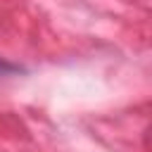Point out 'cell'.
<instances>
[{"instance_id": "1", "label": "cell", "mask_w": 152, "mask_h": 152, "mask_svg": "<svg viewBox=\"0 0 152 152\" xmlns=\"http://www.w3.org/2000/svg\"><path fill=\"white\" fill-rule=\"evenodd\" d=\"M19 71H24V66H19V64L7 62V59L0 57V76H12V74H19Z\"/></svg>"}]
</instances>
